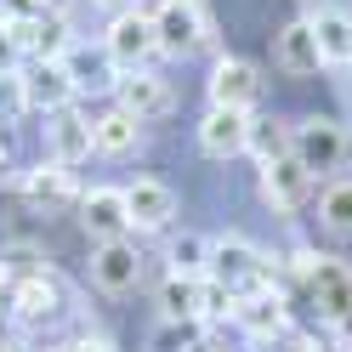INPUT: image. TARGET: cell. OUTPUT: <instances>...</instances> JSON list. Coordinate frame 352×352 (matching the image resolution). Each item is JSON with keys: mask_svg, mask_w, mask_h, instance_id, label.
<instances>
[{"mask_svg": "<svg viewBox=\"0 0 352 352\" xmlns=\"http://www.w3.org/2000/svg\"><path fill=\"white\" fill-rule=\"evenodd\" d=\"M80 222H85V233H97V239H125V228H131L125 193L120 188H91L80 199Z\"/></svg>", "mask_w": 352, "mask_h": 352, "instance_id": "13", "label": "cell"}, {"mask_svg": "<svg viewBox=\"0 0 352 352\" xmlns=\"http://www.w3.org/2000/svg\"><path fill=\"white\" fill-rule=\"evenodd\" d=\"M250 108H210L205 125H199V148L210 160H233V153L250 148Z\"/></svg>", "mask_w": 352, "mask_h": 352, "instance_id": "4", "label": "cell"}, {"mask_svg": "<svg viewBox=\"0 0 352 352\" xmlns=\"http://www.w3.org/2000/svg\"><path fill=\"white\" fill-rule=\"evenodd\" d=\"M91 278L102 284V290H131V284L142 278V256L137 245H125V239H102V250L91 256Z\"/></svg>", "mask_w": 352, "mask_h": 352, "instance_id": "9", "label": "cell"}, {"mask_svg": "<svg viewBox=\"0 0 352 352\" xmlns=\"http://www.w3.org/2000/svg\"><path fill=\"white\" fill-rule=\"evenodd\" d=\"M17 63H23V46L12 34H0V74H17Z\"/></svg>", "mask_w": 352, "mask_h": 352, "instance_id": "28", "label": "cell"}, {"mask_svg": "<svg viewBox=\"0 0 352 352\" xmlns=\"http://www.w3.org/2000/svg\"><path fill=\"white\" fill-rule=\"evenodd\" d=\"M114 91H120V108L131 120H153V114L170 108V85L160 74H148V69H131L125 80H114Z\"/></svg>", "mask_w": 352, "mask_h": 352, "instance_id": "10", "label": "cell"}, {"mask_svg": "<svg viewBox=\"0 0 352 352\" xmlns=\"http://www.w3.org/2000/svg\"><path fill=\"white\" fill-rule=\"evenodd\" d=\"M23 97H29V108L57 114V108L74 102V80H69V69H63V63H34V69L23 74Z\"/></svg>", "mask_w": 352, "mask_h": 352, "instance_id": "14", "label": "cell"}, {"mask_svg": "<svg viewBox=\"0 0 352 352\" xmlns=\"http://www.w3.org/2000/svg\"><path fill=\"white\" fill-rule=\"evenodd\" d=\"M267 267L245 239H210V267H205V278H222L228 290H245V284H256V273Z\"/></svg>", "mask_w": 352, "mask_h": 352, "instance_id": "6", "label": "cell"}, {"mask_svg": "<svg viewBox=\"0 0 352 352\" xmlns=\"http://www.w3.org/2000/svg\"><path fill=\"white\" fill-rule=\"evenodd\" d=\"M160 52V40H153V17L142 12H114V23H108V57H114V69H142V63Z\"/></svg>", "mask_w": 352, "mask_h": 352, "instance_id": "3", "label": "cell"}, {"mask_svg": "<svg viewBox=\"0 0 352 352\" xmlns=\"http://www.w3.org/2000/svg\"><path fill=\"white\" fill-rule=\"evenodd\" d=\"M199 346V318H160L148 336V352H193Z\"/></svg>", "mask_w": 352, "mask_h": 352, "instance_id": "24", "label": "cell"}, {"mask_svg": "<svg viewBox=\"0 0 352 352\" xmlns=\"http://www.w3.org/2000/svg\"><path fill=\"white\" fill-rule=\"evenodd\" d=\"M12 307H17L23 318H52V313H57V284H52L46 273H29V278L12 290Z\"/></svg>", "mask_w": 352, "mask_h": 352, "instance_id": "21", "label": "cell"}, {"mask_svg": "<svg viewBox=\"0 0 352 352\" xmlns=\"http://www.w3.org/2000/svg\"><path fill=\"white\" fill-rule=\"evenodd\" d=\"M97 6H108V12H125V6H131V0H97Z\"/></svg>", "mask_w": 352, "mask_h": 352, "instance_id": "30", "label": "cell"}, {"mask_svg": "<svg viewBox=\"0 0 352 352\" xmlns=\"http://www.w3.org/2000/svg\"><path fill=\"white\" fill-rule=\"evenodd\" d=\"M69 193H74V176H69V165H57V160L23 176V199L29 205H63Z\"/></svg>", "mask_w": 352, "mask_h": 352, "instance_id": "19", "label": "cell"}, {"mask_svg": "<svg viewBox=\"0 0 352 352\" xmlns=\"http://www.w3.org/2000/svg\"><path fill=\"white\" fill-rule=\"evenodd\" d=\"M120 193H125V216H131V228H142V233L165 228L170 216H176V193H170L165 182H153V176H137V182L120 188Z\"/></svg>", "mask_w": 352, "mask_h": 352, "instance_id": "5", "label": "cell"}, {"mask_svg": "<svg viewBox=\"0 0 352 352\" xmlns=\"http://www.w3.org/2000/svg\"><path fill=\"white\" fill-rule=\"evenodd\" d=\"M313 296H318V307L329 318H346L352 313V273L341 267V261H329V256H318V267H313Z\"/></svg>", "mask_w": 352, "mask_h": 352, "instance_id": "16", "label": "cell"}, {"mask_svg": "<svg viewBox=\"0 0 352 352\" xmlns=\"http://www.w3.org/2000/svg\"><path fill=\"white\" fill-rule=\"evenodd\" d=\"M307 182H313V176H307L290 153H278V160L261 165V199H267L273 210H296L307 199Z\"/></svg>", "mask_w": 352, "mask_h": 352, "instance_id": "12", "label": "cell"}, {"mask_svg": "<svg viewBox=\"0 0 352 352\" xmlns=\"http://www.w3.org/2000/svg\"><path fill=\"white\" fill-rule=\"evenodd\" d=\"M69 352H108L102 341H80V346H69Z\"/></svg>", "mask_w": 352, "mask_h": 352, "instance_id": "29", "label": "cell"}, {"mask_svg": "<svg viewBox=\"0 0 352 352\" xmlns=\"http://www.w3.org/2000/svg\"><path fill=\"white\" fill-rule=\"evenodd\" d=\"M199 290H205V278L170 273V278H165V290H160V307H165V318H199Z\"/></svg>", "mask_w": 352, "mask_h": 352, "instance_id": "22", "label": "cell"}, {"mask_svg": "<svg viewBox=\"0 0 352 352\" xmlns=\"http://www.w3.org/2000/svg\"><path fill=\"white\" fill-rule=\"evenodd\" d=\"M0 160H6V148H0Z\"/></svg>", "mask_w": 352, "mask_h": 352, "instance_id": "32", "label": "cell"}, {"mask_svg": "<svg viewBox=\"0 0 352 352\" xmlns=\"http://www.w3.org/2000/svg\"><path fill=\"white\" fill-rule=\"evenodd\" d=\"M63 69H69V80H74V91H85V85H91V91H97V85H114V74H108V69H114V57H91V52H80V46H69V57H63Z\"/></svg>", "mask_w": 352, "mask_h": 352, "instance_id": "23", "label": "cell"}, {"mask_svg": "<svg viewBox=\"0 0 352 352\" xmlns=\"http://www.w3.org/2000/svg\"><path fill=\"white\" fill-rule=\"evenodd\" d=\"M205 267H210V239H199V233H182V239L170 245V273L205 278Z\"/></svg>", "mask_w": 352, "mask_h": 352, "instance_id": "25", "label": "cell"}, {"mask_svg": "<svg viewBox=\"0 0 352 352\" xmlns=\"http://www.w3.org/2000/svg\"><path fill=\"white\" fill-rule=\"evenodd\" d=\"M290 160L307 170V176H318V170H341L346 160V131L336 120H301L290 131Z\"/></svg>", "mask_w": 352, "mask_h": 352, "instance_id": "1", "label": "cell"}, {"mask_svg": "<svg viewBox=\"0 0 352 352\" xmlns=\"http://www.w3.org/2000/svg\"><path fill=\"white\" fill-rule=\"evenodd\" d=\"M46 137H52V160L57 165H80L85 153H91V120L74 114V108H57V120L46 125Z\"/></svg>", "mask_w": 352, "mask_h": 352, "instance_id": "15", "label": "cell"}, {"mask_svg": "<svg viewBox=\"0 0 352 352\" xmlns=\"http://www.w3.org/2000/svg\"><path fill=\"white\" fill-rule=\"evenodd\" d=\"M278 63L290 74H313L318 69V40H313V23H290L278 34Z\"/></svg>", "mask_w": 352, "mask_h": 352, "instance_id": "20", "label": "cell"}, {"mask_svg": "<svg viewBox=\"0 0 352 352\" xmlns=\"http://www.w3.org/2000/svg\"><path fill=\"white\" fill-rule=\"evenodd\" d=\"M12 40L23 52H34L40 63H63L69 57V23H63V17L52 12H40V17H17V29H12Z\"/></svg>", "mask_w": 352, "mask_h": 352, "instance_id": "8", "label": "cell"}, {"mask_svg": "<svg viewBox=\"0 0 352 352\" xmlns=\"http://www.w3.org/2000/svg\"><path fill=\"white\" fill-rule=\"evenodd\" d=\"M153 40H160V52L170 57H188L205 46V17L193 0H165L160 12H153Z\"/></svg>", "mask_w": 352, "mask_h": 352, "instance_id": "2", "label": "cell"}, {"mask_svg": "<svg viewBox=\"0 0 352 352\" xmlns=\"http://www.w3.org/2000/svg\"><path fill=\"white\" fill-rule=\"evenodd\" d=\"M324 222L336 233H352V182H336L324 193Z\"/></svg>", "mask_w": 352, "mask_h": 352, "instance_id": "26", "label": "cell"}, {"mask_svg": "<svg viewBox=\"0 0 352 352\" xmlns=\"http://www.w3.org/2000/svg\"><path fill=\"white\" fill-rule=\"evenodd\" d=\"M23 108H29V97H23V74H0V125L17 120Z\"/></svg>", "mask_w": 352, "mask_h": 352, "instance_id": "27", "label": "cell"}, {"mask_svg": "<svg viewBox=\"0 0 352 352\" xmlns=\"http://www.w3.org/2000/svg\"><path fill=\"white\" fill-rule=\"evenodd\" d=\"M0 352H29V346H17V341H0Z\"/></svg>", "mask_w": 352, "mask_h": 352, "instance_id": "31", "label": "cell"}, {"mask_svg": "<svg viewBox=\"0 0 352 352\" xmlns=\"http://www.w3.org/2000/svg\"><path fill=\"white\" fill-rule=\"evenodd\" d=\"M313 23V40H318V63H352V17L341 6H324Z\"/></svg>", "mask_w": 352, "mask_h": 352, "instance_id": "17", "label": "cell"}, {"mask_svg": "<svg viewBox=\"0 0 352 352\" xmlns=\"http://www.w3.org/2000/svg\"><path fill=\"white\" fill-rule=\"evenodd\" d=\"M137 137H142V120H131L125 108H114V114H102V120H91V148L97 153H131L137 148Z\"/></svg>", "mask_w": 352, "mask_h": 352, "instance_id": "18", "label": "cell"}, {"mask_svg": "<svg viewBox=\"0 0 352 352\" xmlns=\"http://www.w3.org/2000/svg\"><path fill=\"white\" fill-rule=\"evenodd\" d=\"M256 91H261L256 63H245V57H222V63H216V74H210V108H250Z\"/></svg>", "mask_w": 352, "mask_h": 352, "instance_id": "7", "label": "cell"}, {"mask_svg": "<svg viewBox=\"0 0 352 352\" xmlns=\"http://www.w3.org/2000/svg\"><path fill=\"white\" fill-rule=\"evenodd\" d=\"M233 318L245 324V336L273 341V336H284V296H278V290H239Z\"/></svg>", "mask_w": 352, "mask_h": 352, "instance_id": "11", "label": "cell"}]
</instances>
